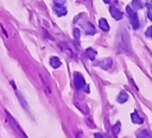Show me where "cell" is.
<instances>
[{
    "label": "cell",
    "instance_id": "cell-1",
    "mask_svg": "<svg viewBox=\"0 0 152 138\" xmlns=\"http://www.w3.org/2000/svg\"><path fill=\"white\" fill-rule=\"evenodd\" d=\"M126 12H127V14H128V17H129V21H131L133 29L137 30V29L139 27V19H138L137 12H135L131 6H127V7H126Z\"/></svg>",
    "mask_w": 152,
    "mask_h": 138
},
{
    "label": "cell",
    "instance_id": "cell-2",
    "mask_svg": "<svg viewBox=\"0 0 152 138\" xmlns=\"http://www.w3.org/2000/svg\"><path fill=\"white\" fill-rule=\"evenodd\" d=\"M74 84H75V88L77 90L84 88V86H86V80H84L83 75L81 73H78V71L74 73Z\"/></svg>",
    "mask_w": 152,
    "mask_h": 138
},
{
    "label": "cell",
    "instance_id": "cell-3",
    "mask_svg": "<svg viewBox=\"0 0 152 138\" xmlns=\"http://www.w3.org/2000/svg\"><path fill=\"white\" fill-rule=\"evenodd\" d=\"M75 20H77V23L86 30V33H88V34H94L95 33V27L90 24V21H88V20H81L80 19V17H77Z\"/></svg>",
    "mask_w": 152,
    "mask_h": 138
},
{
    "label": "cell",
    "instance_id": "cell-4",
    "mask_svg": "<svg viewBox=\"0 0 152 138\" xmlns=\"http://www.w3.org/2000/svg\"><path fill=\"white\" fill-rule=\"evenodd\" d=\"M6 115H7V120L10 121L11 126H12V127H13V128L17 131V133H20V137H21V138H27V137H26V134L24 133V131L20 128V126H19V125L17 124V121L13 119V117H12V115H11L8 112H6Z\"/></svg>",
    "mask_w": 152,
    "mask_h": 138
},
{
    "label": "cell",
    "instance_id": "cell-5",
    "mask_svg": "<svg viewBox=\"0 0 152 138\" xmlns=\"http://www.w3.org/2000/svg\"><path fill=\"white\" fill-rule=\"evenodd\" d=\"M94 65H99L104 70H108L112 67V58H103L100 62H94Z\"/></svg>",
    "mask_w": 152,
    "mask_h": 138
},
{
    "label": "cell",
    "instance_id": "cell-6",
    "mask_svg": "<svg viewBox=\"0 0 152 138\" xmlns=\"http://www.w3.org/2000/svg\"><path fill=\"white\" fill-rule=\"evenodd\" d=\"M109 12H110L112 17H113L115 20L122 19V12H120V10H118L115 6H110V7H109Z\"/></svg>",
    "mask_w": 152,
    "mask_h": 138
},
{
    "label": "cell",
    "instance_id": "cell-7",
    "mask_svg": "<svg viewBox=\"0 0 152 138\" xmlns=\"http://www.w3.org/2000/svg\"><path fill=\"white\" fill-rule=\"evenodd\" d=\"M53 11H55V13H56L58 17L65 15V14L68 13V10H66L64 6H58V5H55V6H53Z\"/></svg>",
    "mask_w": 152,
    "mask_h": 138
},
{
    "label": "cell",
    "instance_id": "cell-8",
    "mask_svg": "<svg viewBox=\"0 0 152 138\" xmlns=\"http://www.w3.org/2000/svg\"><path fill=\"white\" fill-rule=\"evenodd\" d=\"M61 59L58 58V57H56V56H53V57H51L50 58V65L52 67V68H55V69H57V68H59L61 67Z\"/></svg>",
    "mask_w": 152,
    "mask_h": 138
},
{
    "label": "cell",
    "instance_id": "cell-9",
    "mask_svg": "<svg viewBox=\"0 0 152 138\" xmlns=\"http://www.w3.org/2000/svg\"><path fill=\"white\" fill-rule=\"evenodd\" d=\"M95 56H96V51H95L94 49H91V48L87 49L86 52H84V57L88 58V59H94Z\"/></svg>",
    "mask_w": 152,
    "mask_h": 138
},
{
    "label": "cell",
    "instance_id": "cell-10",
    "mask_svg": "<svg viewBox=\"0 0 152 138\" xmlns=\"http://www.w3.org/2000/svg\"><path fill=\"white\" fill-rule=\"evenodd\" d=\"M116 100H118V102H120V104H124V102H126L127 100H128V94L126 93V92H120V94L118 95V98H116Z\"/></svg>",
    "mask_w": 152,
    "mask_h": 138
},
{
    "label": "cell",
    "instance_id": "cell-11",
    "mask_svg": "<svg viewBox=\"0 0 152 138\" xmlns=\"http://www.w3.org/2000/svg\"><path fill=\"white\" fill-rule=\"evenodd\" d=\"M99 26H100V29L102 31H108L109 30V25H108V23H107V20L104 18H101L99 20Z\"/></svg>",
    "mask_w": 152,
    "mask_h": 138
},
{
    "label": "cell",
    "instance_id": "cell-12",
    "mask_svg": "<svg viewBox=\"0 0 152 138\" xmlns=\"http://www.w3.org/2000/svg\"><path fill=\"white\" fill-rule=\"evenodd\" d=\"M131 119H132V121H133L134 124H141V123H142V118H141L137 112H133V113L131 114Z\"/></svg>",
    "mask_w": 152,
    "mask_h": 138
},
{
    "label": "cell",
    "instance_id": "cell-13",
    "mask_svg": "<svg viewBox=\"0 0 152 138\" xmlns=\"http://www.w3.org/2000/svg\"><path fill=\"white\" fill-rule=\"evenodd\" d=\"M142 7H144V5H142V2H141L140 0H133V1H132V8H133L134 11L140 10V8H142Z\"/></svg>",
    "mask_w": 152,
    "mask_h": 138
},
{
    "label": "cell",
    "instance_id": "cell-14",
    "mask_svg": "<svg viewBox=\"0 0 152 138\" xmlns=\"http://www.w3.org/2000/svg\"><path fill=\"white\" fill-rule=\"evenodd\" d=\"M150 137L151 136H150V132L147 130H141L137 134V138H150Z\"/></svg>",
    "mask_w": 152,
    "mask_h": 138
},
{
    "label": "cell",
    "instance_id": "cell-15",
    "mask_svg": "<svg viewBox=\"0 0 152 138\" xmlns=\"http://www.w3.org/2000/svg\"><path fill=\"white\" fill-rule=\"evenodd\" d=\"M15 93H17V96H18V99L20 100V102H21V105H23V107H24V108H25V109L27 111L28 108H27V105H26V102H25V100H24V98H23V95H21V94H20V93H19V92H18L17 89H15Z\"/></svg>",
    "mask_w": 152,
    "mask_h": 138
},
{
    "label": "cell",
    "instance_id": "cell-16",
    "mask_svg": "<svg viewBox=\"0 0 152 138\" xmlns=\"http://www.w3.org/2000/svg\"><path fill=\"white\" fill-rule=\"evenodd\" d=\"M120 126H121L120 121H118V123H116V124L113 126V133H114L115 136H116V134H119V132H120V128H121Z\"/></svg>",
    "mask_w": 152,
    "mask_h": 138
},
{
    "label": "cell",
    "instance_id": "cell-17",
    "mask_svg": "<svg viewBox=\"0 0 152 138\" xmlns=\"http://www.w3.org/2000/svg\"><path fill=\"white\" fill-rule=\"evenodd\" d=\"M146 7H147V17L152 21V5L148 4V5H146Z\"/></svg>",
    "mask_w": 152,
    "mask_h": 138
},
{
    "label": "cell",
    "instance_id": "cell-18",
    "mask_svg": "<svg viewBox=\"0 0 152 138\" xmlns=\"http://www.w3.org/2000/svg\"><path fill=\"white\" fill-rule=\"evenodd\" d=\"M74 38H75V40H80V30L78 29L74 30Z\"/></svg>",
    "mask_w": 152,
    "mask_h": 138
},
{
    "label": "cell",
    "instance_id": "cell-19",
    "mask_svg": "<svg viewBox=\"0 0 152 138\" xmlns=\"http://www.w3.org/2000/svg\"><path fill=\"white\" fill-rule=\"evenodd\" d=\"M145 34H146L147 37H150V38H152V26H150V27H147V30H146V32H145Z\"/></svg>",
    "mask_w": 152,
    "mask_h": 138
},
{
    "label": "cell",
    "instance_id": "cell-20",
    "mask_svg": "<svg viewBox=\"0 0 152 138\" xmlns=\"http://www.w3.org/2000/svg\"><path fill=\"white\" fill-rule=\"evenodd\" d=\"M55 1V5H58V6H64V2L65 0H53Z\"/></svg>",
    "mask_w": 152,
    "mask_h": 138
},
{
    "label": "cell",
    "instance_id": "cell-21",
    "mask_svg": "<svg viewBox=\"0 0 152 138\" xmlns=\"http://www.w3.org/2000/svg\"><path fill=\"white\" fill-rule=\"evenodd\" d=\"M94 136H95V138H106V137H104L103 134H101V133H95Z\"/></svg>",
    "mask_w": 152,
    "mask_h": 138
},
{
    "label": "cell",
    "instance_id": "cell-22",
    "mask_svg": "<svg viewBox=\"0 0 152 138\" xmlns=\"http://www.w3.org/2000/svg\"><path fill=\"white\" fill-rule=\"evenodd\" d=\"M103 1H104L106 4H109V1H110V0H103Z\"/></svg>",
    "mask_w": 152,
    "mask_h": 138
}]
</instances>
